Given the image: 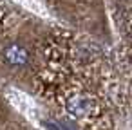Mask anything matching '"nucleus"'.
<instances>
[{
  "label": "nucleus",
  "instance_id": "obj_2",
  "mask_svg": "<svg viewBox=\"0 0 132 130\" xmlns=\"http://www.w3.org/2000/svg\"><path fill=\"white\" fill-rule=\"evenodd\" d=\"M4 56H6V60L11 63V65H22V63H26V60H27V51L24 49V47H20V45H9L6 51H4Z\"/></svg>",
  "mask_w": 132,
  "mask_h": 130
},
{
  "label": "nucleus",
  "instance_id": "obj_1",
  "mask_svg": "<svg viewBox=\"0 0 132 130\" xmlns=\"http://www.w3.org/2000/svg\"><path fill=\"white\" fill-rule=\"evenodd\" d=\"M67 108L74 116H87L90 110V101L87 96H72L67 101Z\"/></svg>",
  "mask_w": 132,
  "mask_h": 130
}]
</instances>
